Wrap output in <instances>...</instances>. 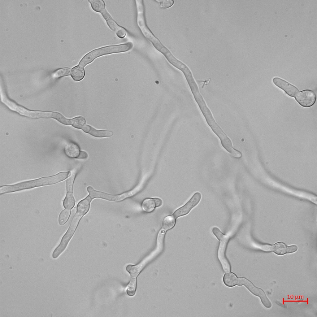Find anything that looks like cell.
I'll return each instance as SVG.
<instances>
[{"label":"cell","mask_w":317,"mask_h":317,"mask_svg":"<svg viewBox=\"0 0 317 317\" xmlns=\"http://www.w3.org/2000/svg\"><path fill=\"white\" fill-rule=\"evenodd\" d=\"M162 203V200L159 198H147L143 201L142 206L145 211L151 212L154 210L155 208L161 206Z\"/></svg>","instance_id":"13"},{"label":"cell","mask_w":317,"mask_h":317,"mask_svg":"<svg viewBox=\"0 0 317 317\" xmlns=\"http://www.w3.org/2000/svg\"><path fill=\"white\" fill-rule=\"evenodd\" d=\"M82 129L85 132L96 137H109L113 135V133L111 131L97 130L88 125H85Z\"/></svg>","instance_id":"12"},{"label":"cell","mask_w":317,"mask_h":317,"mask_svg":"<svg viewBox=\"0 0 317 317\" xmlns=\"http://www.w3.org/2000/svg\"><path fill=\"white\" fill-rule=\"evenodd\" d=\"M162 8H167L172 6L174 4L173 0H157Z\"/></svg>","instance_id":"28"},{"label":"cell","mask_w":317,"mask_h":317,"mask_svg":"<svg viewBox=\"0 0 317 317\" xmlns=\"http://www.w3.org/2000/svg\"><path fill=\"white\" fill-rule=\"evenodd\" d=\"M132 47V43L129 42L94 49L85 55L80 61L78 65L84 67L98 57L106 54L126 52L130 50Z\"/></svg>","instance_id":"2"},{"label":"cell","mask_w":317,"mask_h":317,"mask_svg":"<svg viewBox=\"0 0 317 317\" xmlns=\"http://www.w3.org/2000/svg\"><path fill=\"white\" fill-rule=\"evenodd\" d=\"M70 213V209L66 208L60 213L58 218V222L59 225H63L66 223L69 217Z\"/></svg>","instance_id":"24"},{"label":"cell","mask_w":317,"mask_h":317,"mask_svg":"<svg viewBox=\"0 0 317 317\" xmlns=\"http://www.w3.org/2000/svg\"><path fill=\"white\" fill-rule=\"evenodd\" d=\"M88 157L87 153L85 151H81L78 158L85 159Z\"/></svg>","instance_id":"30"},{"label":"cell","mask_w":317,"mask_h":317,"mask_svg":"<svg viewBox=\"0 0 317 317\" xmlns=\"http://www.w3.org/2000/svg\"><path fill=\"white\" fill-rule=\"evenodd\" d=\"M92 9L95 11L101 13L106 9V4L102 0H88Z\"/></svg>","instance_id":"19"},{"label":"cell","mask_w":317,"mask_h":317,"mask_svg":"<svg viewBox=\"0 0 317 317\" xmlns=\"http://www.w3.org/2000/svg\"><path fill=\"white\" fill-rule=\"evenodd\" d=\"M206 122L213 132L219 138L223 147L231 154L234 149L230 139L216 123L213 118L207 120Z\"/></svg>","instance_id":"5"},{"label":"cell","mask_w":317,"mask_h":317,"mask_svg":"<svg viewBox=\"0 0 317 317\" xmlns=\"http://www.w3.org/2000/svg\"><path fill=\"white\" fill-rule=\"evenodd\" d=\"M85 119L82 116H78L70 119L69 125L75 128L82 129L85 124Z\"/></svg>","instance_id":"21"},{"label":"cell","mask_w":317,"mask_h":317,"mask_svg":"<svg viewBox=\"0 0 317 317\" xmlns=\"http://www.w3.org/2000/svg\"><path fill=\"white\" fill-rule=\"evenodd\" d=\"M141 269V265H128L126 267V270L130 274L131 278H136Z\"/></svg>","instance_id":"23"},{"label":"cell","mask_w":317,"mask_h":317,"mask_svg":"<svg viewBox=\"0 0 317 317\" xmlns=\"http://www.w3.org/2000/svg\"><path fill=\"white\" fill-rule=\"evenodd\" d=\"M297 102L301 106L308 108L312 106L316 100V95L312 90L306 89L298 92L294 97Z\"/></svg>","instance_id":"6"},{"label":"cell","mask_w":317,"mask_h":317,"mask_svg":"<svg viewBox=\"0 0 317 317\" xmlns=\"http://www.w3.org/2000/svg\"><path fill=\"white\" fill-rule=\"evenodd\" d=\"M82 216L76 213L72 219L70 226L65 234L62 238L59 245L54 250L52 257L57 258L64 250L67 244L73 235L80 219Z\"/></svg>","instance_id":"3"},{"label":"cell","mask_w":317,"mask_h":317,"mask_svg":"<svg viewBox=\"0 0 317 317\" xmlns=\"http://www.w3.org/2000/svg\"><path fill=\"white\" fill-rule=\"evenodd\" d=\"M175 218L173 215L165 217L162 222V229L166 231L172 228L175 225Z\"/></svg>","instance_id":"20"},{"label":"cell","mask_w":317,"mask_h":317,"mask_svg":"<svg viewBox=\"0 0 317 317\" xmlns=\"http://www.w3.org/2000/svg\"><path fill=\"white\" fill-rule=\"evenodd\" d=\"M239 285H244L253 294L260 298L263 305L267 308H271L272 304L264 291L261 289L256 287L250 281L244 278H238Z\"/></svg>","instance_id":"4"},{"label":"cell","mask_w":317,"mask_h":317,"mask_svg":"<svg viewBox=\"0 0 317 317\" xmlns=\"http://www.w3.org/2000/svg\"><path fill=\"white\" fill-rule=\"evenodd\" d=\"M87 190L89 193V195L92 199L95 198H100L110 201H118L128 197L127 192L120 195H114L95 190L91 186L88 187Z\"/></svg>","instance_id":"10"},{"label":"cell","mask_w":317,"mask_h":317,"mask_svg":"<svg viewBox=\"0 0 317 317\" xmlns=\"http://www.w3.org/2000/svg\"><path fill=\"white\" fill-rule=\"evenodd\" d=\"M287 246L283 243L279 242L272 245H271L270 251H273L279 255H283L287 253Z\"/></svg>","instance_id":"18"},{"label":"cell","mask_w":317,"mask_h":317,"mask_svg":"<svg viewBox=\"0 0 317 317\" xmlns=\"http://www.w3.org/2000/svg\"><path fill=\"white\" fill-rule=\"evenodd\" d=\"M109 28L116 34L119 38L124 37L126 34V29L119 25L112 18L106 9L101 13Z\"/></svg>","instance_id":"9"},{"label":"cell","mask_w":317,"mask_h":317,"mask_svg":"<svg viewBox=\"0 0 317 317\" xmlns=\"http://www.w3.org/2000/svg\"><path fill=\"white\" fill-rule=\"evenodd\" d=\"M217 239L219 241L218 250V257L224 271H230V267L229 262L225 255V252L229 239L228 236L225 235L219 237Z\"/></svg>","instance_id":"7"},{"label":"cell","mask_w":317,"mask_h":317,"mask_svg":"<svg viewBox=\"0 0 317 317\" xmlns=\"http://www.w3.org/2000/svg\"><path fill=\"white\" fill-rule=\"evenodd\" d=\"M71 69L69 68H61L56 70L53 74V77L55 78L67 76L70 75L71 73Z\"/></svg>","instance_id":"26"},{"label":"cell","mask_w":317,"mask_h":317,"mask_svg":"<svg viewBox=\"0 0 317 317\" xmlns=\"http://www.w3.org/2000/svg\"><path fill=\"white\" fill-rule=\"evenodd\" d=\"M136 286L137 280L136 278H131L126 289V292L128 295L130 296H132L135 294Z\"/></svg>","instance_id":"25"},{"label":"cell","mask_w":317,"mask_h":317,"mask_svg":"<svg viewBox=\"0 0 317 317\" xmlns=\"http://www.w3.org/2000/svg\"><path fill=\"white\" fill-rule=\"evenodd\" d=\"M223 280L225 284L229 287H233L237 284L238 281V278L232 272L225 274L224 276Z\"/></svg>","instance_id":"17"},{"label":"cell","mask_w":317,"mask_h":317,"mask_svg":"<svg viewBox=\"0 0 317 317\" xmlns=\"http://www.w3.org/2000/svg\"><path fill=\"white\" fill-rule=\"evenodd\" d=\"M272 81L275 85L291 97H295L299 92L296 87L280 78L275 77Z\"/></svg>","instance_id":"11"},{"label":"cell","mask_w":317,"mask_h":317,"mask_svg":"<svg viewBox=\"0 0 317 317\" xmlns=\"http://www.w3.org/2000/svg\"><path fill=\"white\" fill-rule=\"evenodd\" d=\"M71 174L70 172H61L52 176L24 181L14 185H3L0 187V194H2L36 187L54 185L64 180Z\"/></svg>","instance_id":"1"},{"label":"cell","mask_w":317,"mask_h":317,"mask_svg":"<svg viewBox=\"0 0 317 317\" xmlns=\"http://www.w3.org/2000/svg\"><path fill=\"white\" fill-rule=\"evenodd\" d=\"M92 198L89 195L85 199L81 200L77 206L76 213L82 216L88 211Z\"/></svg>","instance_id":"15"},{"label":"cell","mask_w":317,"mask_h":317,"mask_svg":"<svg viewBox=\"0 0 317 317\" xmlns=\"http://www.w3.org/2000/svg\"><path fill=\"white\" fill-rule=\"evenodd\" d=\"M71 74L74 80H81L85 75V72L83 67L79 65L74 67L71 69Z\"/></svg>","instance_id":"16"},{"label":"cell","mask_w":317,"mask_h":317,"mask_svg":"<svg viewBox=\"0 0 317 317\" xmlns=\"http://www.w3.org/2000/svg\"><path fill=\"white\" fill-rule=\"evenodd\" d=\"M201 198L202 195L200 193H195L184 205L174 212L173 215L176 218L187 214L193 207L199 203Z\"/></svg>","instance_id":"8"},{"label":"cell","mask_w":317,"mask_h":317,"mask_svg":"<svg viewBox=\"0 0 317 317\" xmlns=\"http://www.w3.org/2000/svg\"><path fill=\"white\" fill-rule=\"evenodd\" d=\"M52 117L63 124L69 125L70 119H66L59 113L52 112Z\"/></svg>","instance_id":"27"},{"label":"cell","mask_w":317,"mask_h":317,"mask_svg":"<svg viewBox=\"0 0 317 317\" xmlns=\"http://www.w3.org/2000/svg\"><path fill=\"white\" fill-rule=\"evenodd\" d=\"M75 204V201L73 196L72 193L67 192L66 197L63 202L64 207L71 209L73 208Z\"/></svg>","instance_id":"22"},{"label":"cell","mask_w":317,"mask_h":317,"mask_svg":"<svg viewBox=\"0 0 317 317\" xmlns=\"http://www.w3.org/2000/svg\"><path fill=\"white\" fill-rule=\"evenodd\" d=\"M297 247L296 245L287 246V253H291L295 252L297 250Z\"/></svg>","instance_id":"29"},{"label":"cell","mask_w":317,"mask_h":317,"mask_svg":"<svg viewBox=\"0 0 317 317\" xmlns=\"http://www.w3.org/2000/svg\"><path fill=\"white\" fill-rule=\"evenodd\" d=\"M81 151L78 145L73 142L67 143L64 148V152L69 157L78 158Z\"/></svg>","instance_id":"14"}]
</instances>
